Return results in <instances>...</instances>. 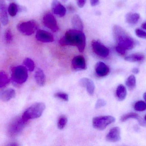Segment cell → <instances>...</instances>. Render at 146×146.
Here are the masks:
<instances>
[{"label": "cell", "instance_id": "obj_30", "mask_svg": "<svg viewBox=\"0 0 146 146\" xmlns=\"http://www.w3.org/2000/svg\"><path fill=\"white\" fill-rule=\"evenodd\" d=\"M4 38L7 43H9L12 42L13 39V35L10 29H7L6 30L4 33Z\"/></svg>", "mask_w": 146, "mask_h": 146}, {"label": "cell", "instance_id": "obj_4", "mask_svg": "<svg viewBox=\"0 0 146 146\" xmlns=\"http://www.w3.org/2000/svg\"><path fill=\"white\" fill-rule=\"evenodd\" d=\"M22 117H17L13 120L7 128V134L11 138H15L23 131L27 123Z\"/></svg>", "mask_w": 146, "mask_h": 146}, {"label": "cell", "instance_id": "obj_20", "mask_svg": "<svg viewBox=\"0 0 146 146\" xmlns=\"http://www.w3.org/2000/svg\"><path fill=\"white\" fill-rule=\"evenodd\" d=\"M35 79L37 84L40 86H43L45 83V76L43 71L38 69L35 73Z\"/></svg>", "mask_w": 146, "mask_h": 146}, {"label": "cell", "instance_id": "obj_21", "mask_svg": "<svg viewBox=\"0 0 146 146\" xmlns=\"http://www.w3.org/2000/svg\"><path fill=\"white\" fill-rule=\"evenodd\" d=\"M145 59V56L141 53H136L132 54L125 57V60L127 61L130 62H141L144 61Z\"/></svg>", "mask_w": 146, "mask_h": 146}, {"label": "cell", "instance_id": "obj_33", "mask_svg": "<svg viewBox=\"0 0 146 146\" xmlns=\"http://www.w3.org/2000/svg\"><path fill=\"white\" fill-rule=\"evenodd\" d=\"M106 105V102L104 100V99H99L97 101L96 103V105H95V108L97 109H99L101 107H104L105 105Z\"/></svg>", "mask_w": 146, "mask_h": 146}, {"label": "cell", "instance_id": "obj_19", "mask_svg": "<svg viewBox=\"0 0 146 146\" xmlns=\"http://www.w3.org/2000/svg\"><path fill=\"white\" fill-rule=\"evenodd\" d=\"M72 25L74 29L82 31L83 29V23L80 17L78 15H75L72 19Z\"/></svg>", "mask_w": 146, "mask_h": 146}, {"label": "cell", "instance_id": "obj_22", "mask_svg": "<svg viewBox=\"0 0 146 146\" xmlns=\"http://www.w3.org/2000/svg\"><path fill=\"white\" fill-rule=\"evenodd\" d=\"M127 91L126 87L122 85L117 87L116 91L117 98L120 101H123L127 97Z\"/></svg>", "mask_w": 146, "mask_h": 146}, {"label": "cell", "instance_id": "obj_32", "mask_svg": "<svg viewBox=\"0 0 146 146\" xmlns=\"http://www.w3.org/2000/svg\"><path fill=\"white\" fill-rule=\"evenodd\" d=\"M135 34L139 37L146 39V32L141 29L137 28L135 31Z\"/></svg>", "mask_w": 146, "mask_h": 146}, {"label": "cell", "instance_id": "obj_17", "mask_svg": "<svg viewBox=\"0 0 146 146\" xmlns=\"http://www.w3.org/2000/svg\"><path fill=\"white\" fill-rule=\"evenodd\" d=\"M15 90L12 88L7 89L0 92V100L3 102H7L15 97Z\"/></svg>", "mask_w": 146, "mask_h": 146}, {"label": "cell", "instance_id": "obj_42", "mask_svg": "<svg viewBox=\"0 0 146 146\" xmlns=\"http://www.w3.org/2000/svg\"><path fill=\"white\" fill-rule=\"evenodd\" d=\"M145 121H146V115H145Z\"/></svg>", "mask_w": 146, "mask_h": 146}, {"label": "cell", "instance_id": "obj_5", "mask_svg": "<svg viewBox=\"0 0 146 146\" xmlns=\"http://www.w3.org/2000/svg\"><path fill=\"white\" fill-rule=\"evenodd\" d=\"M28 78V71L25 66H18L13 67L12 69L11 79L15 83L22 84L25 83Z\"/></svg>", "mask_w": 146, "mask_h": 146}, {"label": "cell", "instance_id": "obj_37", "mask_svg": "<svg viewBox=\"0 0 146 146\" xmlns=\"http://www.w3.org/2000/svg\"><path fill=\"white\" fill-rule=\"evenodd\" d=\"M132 72L134 74H137L139 73V69L137 68H134L132 69Z\"/></svg>", "mask_w": 146, "mask_h": 146}, {"label": "cell", "instance_id": "obj_10", "mask_svg": "<svg viewBox=\"0 0 146 146\" xmlns=\"http://www.w3.org/2000/svg\"><path fill=\"white\" fill-rule=\"evenodd\" d=\"M36 37L38 41L43 43H50L54 40V36L51 33L44 30H37Z\"/></svg>", "mask_w": 146, "mask_h": 146}, {"label": "cell", "instance_id": "obj_36", "mask_svg": "<svg viewBox=\"0 0 146 146\" xmlns=\"http://www.w3.org/2000/svg\"><path fill=\"white\" fill-rule=\"evenodd\" d=\"M91 5L92 6H96L99 3V0H90Z\"/></svg>", "mask_w": 146, "mask_h": 146}, {"label": "cell", "instance_id": "obj_8", "mask_svg": "<svg viewBox=\"0 0 146 146\" xmlns=\"http://www.w3.org/2000/svg\"><path fill=\"white\" fill-rule=\"evenodd\" d=\"M92 47L94 53L101 57H107L110 54L109 49L99 41L93 40Z\"/></svg>", "mask_w": 146, "mask_h": 146}, {"label": "cell", "instance_id": "obj_1", "mask_svg": "<svg viewBox=\"0 0 146 146\" xmlns=\"http://www.w3.org/2000/svg\"><path fill=\"white\" fill-rule=\"evenodd\" d=\"M86 42L85 34L81 31L74 29L68 31L60 40L61 45L76 46L80 52H83L85 49Z\"/></svg>", "mask_w": 146, "mask_h": 146}, {"label": "cell", "instance_id": "obj_7", "mask_svg": "<svg viewBox=\"0 0 146 146\" xmlns=\"http://www.w3.org/2000/svg\"><path fill=\"white\" fill-rule=\"evenodd\" d=\"M38 24L34 20L21 22L18 24L17 29L25 35L30 36L35 33L38 28Z\"/></svg>", "mask_w": 146, "mask_h": 146}, {"label": "cell", "instance_id": "obj_2", "mask_svg": "<svg viewBox=\"0 0 146 146\" xmlns=\"http://www.w3.org/2000/svg\"><path fill=\"white\" fill-rule=\"evenodd\" d=\"M113 37L117 45L129 50L133 49L135 45L133 39L122 27L115 25L112 28Z\"/></svg>", "mask_w": 146, "mask_h": 146}, {"label": "cell", "instance_id": "obj_29", "mask_svg": "<svg viewBox=\"0 0 146 146\" xmlns=\"http://www.w3.org/2000/svg\"><path fill=\"white\" fill-rule=\"evenodd\" d=\"M134 109L137 111H144L146 109V103L143 101H138L135 104Z\"/></svg>", "mask_w": 146, "mask_h": 146}, {"label": "cell", "instance_id": "obj_23", "mask_svg": "<svg viewBox=\"0 0 146 146\" xmlns=\"http://www.w3.org/2000/svg\"><path fill=\"white\" fill-rule=\"evenodd\" d=\"M140 19V15L136 13H129L126 15V21L127 23L131 25L137 23Z\"/></svg>", "mask_w": 146, "mask_h": 146}, {"label": "cell", "instance_id": "obj_26", "mask_svg": "<svg viewBox=\"0 0 146 146\" xmlns=\"http://www.w3.org/2000/svg\"><path fill=\"white\" fill-rule=\"evenodd\" d=\"M126 84L129 89L133 90L136 86V79L133 75L129 76L126 80Z\"/></svg>", "mask_w": 146, "mask_h": 146}, {"label": "cell", "instance_id": "obj_41", "mask_svg": "<svg viewBox=\"0 0 146 146\" xmlns=\"http://www.w3.org/2000/svg\"><path fill=\"white\" fill-rule=\"evenodd\" d=\"M62 1L64 2H66L68 0H62Z\"/></svg>", "mask_w": 146, "mask_h": 146}, {"label": "cell", "instance_id": "obj_28", "mask_svg": "<svg viewBox=\"0 0 146 146\" xmlns=\"http://www.w3.org/2000/svg\"><path fill=\"white\" fill-rule=\"evenodd\" d=\"M68 122V119L65 116H61L58 121V127L59 129H62L65 127Z\"/></svg>", "mask_w": 146, "mask_h": 146}, {"label": "cell", "instance_id": "obj_34", "mask_svg": "<svg viewBox=\"0 0 146 146\" xmlns=\"http://www.w3.org/2000/svg\"><path fill=\"white\" fill-rule=\"evenodd\" d=\"M115 49L117 52L121 55H124L126 54V51H127L125 49L117 45L116 46Z\"/></svg>", "mask_w": 146, "mask_h": 146}, {"label": "cell", "instance_id": "obj_18", "mask_svg": "<svg viewBox=\"0 0 146 146\" xmlns=\"http://www.w3.org/2000/svg\"><path fill=\"white\" fill-rule=\"evenodd\" d=\"M131 118L137 120L140 125L141 126H145L146 125L145 122L142 120V118L138 114L135 113H132V112L123 115L121 117V121L122 122H125L127 120Z\"/></svg>", "mask_w": 146, "mask_h": 146}, {"label": "cell", "instance_id": "obj_11", "mask_svg": "<svg viewBox=\"0 0 146 146\" xmlns=\"http://www.w3.org/2000/svg\"><path fill=\"white\" fill-rule=\"evenodd\" d=\"M51 8L53 13L59 17H63L66 15V8L58 0H53L51 3Z\"/></svg>", "mask_w": 146, "mask_h": 146}, {"label": "cell", "instance_id": "obj_24", "mask_svg": "<svg viewBox=\"0 0 146 146\" xmlns=\"http://www.w3.org/2000/svg\"><path fill=\"white\" fill-rule=\"evenodd\" d=\"M22 7L18 6L16 3H12L9 4L8 9V11L10 16L14 17L17 14L19 11H21Z\"/></svg>", "mask_w": 146, "mask_h": 146}, {"label": "cell", "instance_id": "obj_3", "mask_svg": "<svg viewBox=\"0 0 146 146\" xmlns=\"http://www.w3.org/2000/svg\"><path fill=\"white\" fill-rule=\"evenodd\" d=\"M45 109V105L44 103H36L29 107L21 117L27 122L30 119H36L41 117Z\"/></svg>", "mask_w": 146, "mask_h": 146}, {"label": "cell", "instance_id": "obj_12", "mask_svg": "<svg viewBox=\"0 0 146 146\" xmlns=\"http://www.w3.org/2000/svg\"><path fill=\"white\" fill-rule=\"evenodd\" d=\"M72 67L76 70H84L86 69V60L82 55L75 57L72 61Z\"/></svg>", "mask_w": 146, "mask_h": 146}, {"label": "cell", "instance_id": "obj_35", "mask_svg": "<svg viewBox=\"0 0 146 146\" xmlns=\"http://www.w3.org/2000/svg\"><path fill=\"white\" fill-rule=\"evenodd\" d=\"M77 5L79 7L82 8L86 4V0H76Z\"/></svg>", "mask_w": 146, "mask_h": 146}, {"label": "cell", "instance_id": "obj_6", "mask_svg": "<svg viewBox=\"0 0 146 146\" xmlns=\"http://www.w3.org/2000/svg\"><path fill=\"white\" fill-rule=\"evenodd\" d=\"M115 119L111 116L96 117L92 120V125L94 127L99 130L105 129L108 125L115 122Z\"/></svg>", "mask_w": 146, "mask_h": 146}, {"label": "cell", "instance_id": "obj_38", "mask_svg": "<svg viewBox=\"0 0 146 146\" xmlns=\"http://www.w3.org/2000/svg\"><path fill=\"white\" fill-rule=\"evenodd\" d=\"M9 146H19V145L18 144V143H16V142H13V143H12V144H9L8 145Z\"/></svg>", "mask_w": 146, "mask_h": 146}, {"label": "cell", "instance_id": "obj_40", "mask_svg": "<svg viewBox=\"0 0 146 146\" xmlns=\"http://www.w3.org/2000/svg\"><path fill=\"white\" fill-rule=\"evenodd\" d=\"M144 98L145 99V101L146 102V93H144Z\"/></svg>", "mask_w": 146, "mask_h": 146}, {"label": "cell", "instance_id": "obj_9", "mask_svg": "<svg viewBox=\"0 0 146 146\" xmlns=\"http://www.w3.org/2000/svg\"><path fill=\"white\" fill-rule=\"evenodd\" d=\"M43 21L44 26L52 31H57L59 30V27L54 16L51 13L45 14L43 18Z\"/></svg>", "mask_w": 146, "mask_h": 146}, {"label": "cell", "instance_id": "obj_31", "mask_svg": "<svg viewBox=\"0 0 146 146\" xmlns=\"http://www.w3.org/2000/svg\"><path fill=\"white\" fill-rule=\"evenodd\" d=\"M55 97L58 98L60 99H62L64 101L67 102L69 100V97L68 94L65 93L63 92H57L54 94Z\"/></svg>", "mask_w": 146, "mask_h": 146}, {"label": "cell", "instance_id": "obj_14", "mask_svg": "<svg viewBox=\"0 0 146 146\" xmlns=\"http://www.w3.org/2000/svg\"><path fill=\"white\" fill-rule=\"evenodd\" d=\"M0 21L3 25H7L9 22L8 15L5 0H0Z\"/></svg>", "mask_w": 146, "mask_h": 146}, {"label": "cell", "instance_id": "obj_13", "mask_svg": "<svg viewBox=\"0 0 146 146\" xmlns=\"http://www.w3.org/2000/svg\"><path fill=\"white\" fill-rule=\"evenodd\" d=\"M106 139L110 142H118L121 140V129L118 127H115L110 130L106 136Z\"/></svg>", "mask_w": 146, "mask_h": 146}, {"label": "cell", "instance_id": "obj_16", "mask_svg": "<svg viewBox=\"0 0 146 146\" xmlns=\"http://www.w3.org/2000/svg\"><path fill=\"white\" fill-rule=\"evenodd\" d=\"M80 84L82 86L86 87L88 93L90 95H92L94 93L95 86L92 80L88 78H83L80 80Z\"/></svg>", "mask_w": 146, "mask_h": 146}, {"label": "cell", "instance_id": "obj_39", "mask_svg": "<svg viewBox=\"0 0 146 146\" xmlns=\"http://www.w3.org/2000/svg\"><path fill=\"white\" fill-rule=\"evenodd\" d=\"M141 27H142V28H143V29H145L146 30V22L142 24V25H141Z\"/></svg>", "mask_w": 146, "mask_h": 146}, {"label": "cell", "instance_id": "obj_15", "mask_svg": "<svg viewBox=\"0 0 146 146\" xmlns=\"http://www.w3.org/2000/svg\"><path fill=\"white\" fill-rule=\"evenodd\" d=\"M95 72L98 76L104 77L110 73V68L104 62H98L96 63L95 67Z\"/></svg>", "mask_w": 146, "mask_h": 146}, {"label": "cell", "instance_id": "obj_25", "mask_svg": "<svg viewBox=\"0 0 146 146\" xmlns=\"http://www.w3.org/2000/svg\"><path fill=\"white\" fill-rule=\"evenodd\" d=\"M10 82L7 74L4 71H0V88L4 87Z\"/></svg>", "mask_w": 146, "mask_h": 146}, {"label": "cell", "instance_id": "obj_27", "mask_svg": "<svg viewBox=\"0 0 146 146\" xmlns=\"http://www.w3.org/2000/svg\"><path fill=\"white\" fill-rule=\"evenodd\" d=\"M23 63L25 67L27 68L29 71H33L35 69V63L34 62L31 58H26L25 59L23 62Z\"/></svg>", "mask_w": 146, "mask_h": 146}]
</instances>
